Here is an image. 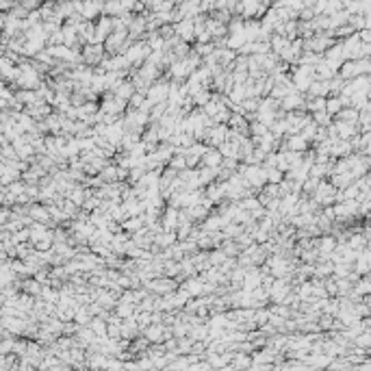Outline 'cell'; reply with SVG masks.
<instances>
[{
    "label": "cell",
    "instance_id": "7",
    "mask_svg": "<svg viewBox=\"0 0 371 371\" xmlns=\"http://www.w3.org/2000/svg\"><path fill=\"white\" fill-rule=\"evenodd\" d=\"M176 224H178V213H176V211H167L165 219H163L165 230H167V232H172V230H174V226H176Z\"/></svg>",
    "mask_w": 371,
    "mask_h": 371
},
{
    "label": "cell",
    "instance_id": "14",
    "mask_svg": "<svg viewBox=\"0 0 371 371\" xmlns=\"http://www.w3.org/2000/svg\"><path fill=\"white\" fill-rule=\"evenodd\" d=\"M289 148H293V150H302V148H304V139H300V137H297V139H291L289 141Z\"/></svg>",
    "mask_w": 371,
    "mask_h": 371
},
{
    "label": "cell",
    "instance_id": "2",
    "mask_svg": "<svg viewBox=\"0 0 371 371\" xmlns=\"http://www.w3.org/2000/svg\"><path fill=\"white\" fill-rule=\"evenodd\" d=\"M263 4H261V0H241L239 2V11L243 13V17H252L256 13H261V9Z\"/></svg>",
    "mask_w": 371,
    "mask_h": 371
},
{
    "label": "cell",
    "instance_id": "8",
    "mask_svg": "<svg viewBox=\"0 0 371 371\" xmlns=\"http://www.w3.org/2000/svg\"><path fill=\"white\" fill-rule=\"evenodd\" d=\"M202 161H204V165H206V167H217V165H219V161H221V154H219V152H206Z\"/></svg>",
    "mask_w": 371,
    "mask_h": 371
},
{
    "label": "cell",
    "instance_id": "3",
    "mask_svg": "<svg viewBox=\"0 0 371 371\" xmlns=\"http://www.w3.org/2000/svg\"><path fill=\"white\" fill-rule=\"evenodd\" d=\"M150 50H152L150 46H133V48H130V50L126 52V57H128V61H130V63H137V61L141 63L143 59L150 55Z\"/></svg>",
    "mask_w": 371,
    "mask_h": 371
},
{
    "label": "cell",
    "instance_id": "4",
    "mask_svg": "<svg viewBox=\"0 0 371 371\" xmlns=\"http://www.w3.org/2000/svg\"><path fill=\"white\" fill-rule=\"evenodd\" d=\"M167 92H170V87L163 85V83H159L157 87H152L150 89V102H163V100L167 98Z\"/></svg>",
    "mask_w": 371,
    "mask_h": 371
},
{
    "label": "cell",
    "instance_id": "15",
    "mask_svg": "<svg viewBox=\"0 0 371 371\" xmlns=\"http://www.w3.org/2000/svg\"><path fill=\"white\" fill-rule=\"evenodd\" d=\"M172 167H176V170H181V167H185V159H183V157L172 159Z\"/></svg>",
    "mask_w": 371,
    "mask_h": 371
},
{
    "label": "cell",
    "instance_id": "6",
    "mask_svg": "<svg viewBox=\"0 0 371 371\" xmlns=\"http://www.w3.org/2000/svg\"><path fill=\"white\" fill-rule=\"evenodd\" d=\"M50 55L59 57V59H74V52L68 50V48H63V46H50Z\"/></svg>",
    "mask_w": 371,
    "mask_h": 371
},
{
    "label": "cell",
    "instance_id": "12",
    "mask_svg": "<svg viewBox=\"0 0 371 371\" xmlns=\"http://www.w3.org/2000/svg\"><path fill=\"white\" fill-rule=\"evenodd\" d=\"M161 334H163V330H161V328H152V330L148 332V337H150V341H161V339H163Z\"/></svg>",
    "mask_w": 371,
    "mask_h": 371
},
{
    "label": "cell",
    "instance_id": "16",
    "mask_svg": "<svg viewBox=\"0 0 371 371\" xmlns=\"http://www.w3.org/2000/svg\"><path fill=\"white\" fill-rule=\"evenodd\" d=\"M172 2H176V0H172Z\"/></svg>",
    "mask_w": 371,
    "mask_h": 371
},
{
    "label": "cell",
    "instance_id": "1",
    "mask_svg": "<svg viewBox=\"0 0 371 371\" xmlns=\"http://www.w3.org/2000/svg\"><path fill=\"white\" fill-rule=\"evenodd\" d=\"M174 33H176L181 39H185V41H191V39L195 37V24H193V20H191V17H185V20L176 22Z\"/></svg>",
    "mask_w": 371,
    "mask_h": 371
},
{
    "label": "cell",
    "instance_id": "10",
    "mask_svg": "<svg viewBox=\"0 0 371 371\" xmlns=\"http://www.w3.org/2000/svg\"><path fill=\"white\" fill-rule=\"evenodd\" d=\"M286 46H289V44H286V39H284V37H276V39H274V50L282 52Z\"/></svg>",
    "mask_w": 371,
    "mask_h": 371
},
{
    "label": "cell",
    "instance_id": "11",
    "mask_svg": "<svg viewBox=\"0 0 371 371\" xmlns=\"http://www.w3.org/2000/svg\"><path fill=\"white\" fill-rule=\"evenodd\" d=\"M93 330H95V334H100V337H106V326L102 324V321H95Z\"/></svg>",
    "mask_w": 371,
    "mask_h": 371
},
{
    "label": "cell",
    "instance_id": "9",
    "mask_svg": "<svg viewBox=\"0 0 371 371\" xmlns=\"http://www.w3.org/2000/svg\"><path fill=\"white\" fill-rule=\"evenodd\" d=\"M130 92H133V87H130V85H119L117 87V98H128V95H130Z\"/></svg>",
    "mask_w": 371,
    "mask_h": 371
},
{
    "label": "cell",
    "instance_id": "13",
    "mask_svg": "<svg viewBox=\"0 0 371 371\" xmlns=\"http://www.w3.org/2000/svg\"><path fill=\"white\" fill-rule=\"evenodd\" d=\"M280 172H276V170H267V181H272V183H280Z\"/></svg>",
    "mask_w": 371,
    "mask_h": 371
},
{
    "label": "cell",
    "instance_id": "5",
    "mask_svg": "<svg viewBox=\"0 0 371 371\" xmlns=\"http://www.w3.org/2000/svg\"><path fill=\"white\" fill-rule=\"evenodd\" d=\"M100 55H102V48H100V44H93V46L85 48V59H87V61L95 63L100 59Z\"/></svg>",
    "mask_w": 371,
    "mask_h": 371
}]
</instances>
